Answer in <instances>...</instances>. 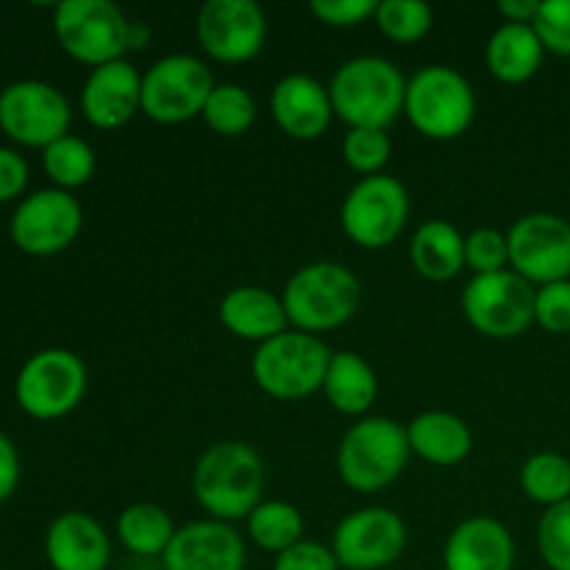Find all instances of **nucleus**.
Segmentation results:
<instances>
[{"mask_svg": "<svg viewBox=\"0 0 570 570\" xmlns=\"http://www.w3.org/2000/svg\"><path fill=\"white\" fill-rule=\"evenodd\" d=\"M479 100L473 83L456 67H421L406 81L404 115L421 137L451 142L468 134L476 120Z\"/></svg>", "mask_w": 570, "mask_h": 570, "instance_id": "39448f33", "label": "nucleus"}, {"mask_svg": "<svg viewBox=\"0 0 570 570\" xmlns=\"http://www.w3.org/2000/svg\"><path fill=\"white\" fill-rule=\"evenodd\" d=\"M406 523L387 507L348 512L332 534V551L345 570H384L404 557Z\"/></svg>", "mask_w": 570, "mask_h": 570, "instance_id": "dca6fc26", "label": "nucleus"}, {"mask_svg": "<svg viewBox=\"0 0 570 570\" xmlns=\"http://www.w3.org/2000/svg\"><path fill=\"white\" fill-rule=\"evenodd\" d=\"M267 471L259 451L243 440H220L193 468V495L200 510L223 523L248 521L265 501Z\"/></svg>", "mask_w": 570, "mask_h": 570, "instance_id": "f257e3e1", "label": "nucleus"}, {"mask_svg": "<svg viewBox=\"0 0 570 570\" xmlns=\"http://www.w3.org/2000/svg\"><path fill=\"white\" fill-rule=\"evenodd\" d=\"M534 326L549 334H570V278L538 287V293H534Z\"/></svg>", "mask_w": 570, "mask_h": 570, "instance_id": "e433bc0d", "label": "nucleus"}, {"mask_svg": "<svg viewBox=\"0 0 570 570\" xmlns=\"http://www.w3.org/2000/svg\"><path fill=\"white\" fill-rule=\"evenodd\" d=\"M78 106L92 128L120 131L142 115V72L126 59L95 67L83 81Z\"/></svg>", "mask_w": 570, "mask_h": 570, "instance_id": "f3484780", "label": "nucleus"}, {"mask_svg": "<svg viewBox=\"0 0 570 570\" xmlns=\"http://www.w3.org/2000/svg\"><path fill=\"white\" fill-rule=\"evenodd\" d=\"M379 31L395 45H415L434 26V11L421 0H382L373 17Z\"/></svg>", "mask_w": 570, "mask_h": 570, "instance_id": "2f4dec72", "label": "nucleus"}, {"mask_svg": "<svg viewBox=\"0 0 570 570\" xmlns=\"http://www.w3.org/2000/svg\"><path fill=\"white\" fill-rule=\"evenodd\" d=\"M465 267L473 276H493L510 271V243L499 228H473L465 237Z\"/></svg>", "mask_w": 570, "mask_h": 570, "instance_id": "72a5a7b5", "label": "nucleus"}, {"mask_svg": "<svg viewBox=\"0 0 570 570\" xmlns=\"http://www.w3.org/2000/svg\"><path fill=\"white\" fill-rule=\"evenodd\" d=\"M504 22H515V26H534L540 11V0H501L499 3Z\"/></svg>", "mask_w": 570, "mask_h": 570, "instance_id": "79ce46f5", "label": "nucleus"}, {"mask_svg": "<svg viewBox=\"0 0 570 570\" xmlns=\"http://www.w3.org/2000/svg\"><path fill=\"white\" fill-rule=\"evenodd\" d=\"M534 293L515 271L473 276L462 289V315L482 337L515 340L534 326Z\"/></svg>", "mask_w": 570, "mask_h": 570, "instance_id": "9b49d317", "label": "nucleus"}, {"mask_svg": "<svg viewBox=\"0 0 570 570\" xmlns=\"http://www.w3.org/2000/svg\"><path fill=\"white\" fill-rule=\"evenodd\" d=\"M200 50L220 65H248L265 50L267 14L256 0H206L195 17Z\"/></svg>", "mask_w": 570, "mask_h": 570, "instance_id": "4468645a", "label": "nucleus"}, {"mask_svg": "<svg viewBox=\"0 0 570 570\" xmlns=\"http://www.w3.org/2000/svg\"><path fill=\"white\" fill-rule=\"evenodd\" d=\"M215 87V76L198 56L167 53L142 72V115L159 126H184L204 115Z\"/></svg>", "mask_w": 570, "mask_h": 570, "instance_id": "9d476101", "label": "nucleus"}, {"mask_svg": "<svg viewBox=\"0 0 570 570\" xmlns=\"http://www.w3.org/2000/svg\"><path fill=\"white\" fill-rule=\"evenodd\" d=\"M256 98L243 83L223 81L212 89L200 120L220 137H243L256 122Z\"/></svg>", "mask_w": 570, "mask_h": 570, "instance_id": "c756f323", "label": "nucleus"}, {"mask_svg": "<svg viewBox=\"0 0 570 570\" xmlns=\"http://www.w3.org/2000/svg\"><path fill=\"white\" fill-rule=\"evenodd\" d=\"M83 228V209L76 195L45 187L26 195L11 212L9 237L22 254L56 256L65 254Z\"/></svg>", "mask_w": 570, "mask_h": 570, "instance_id": "ddd939ff", "label": "nucleus"}, {"mask_svg": "<svg viewBox=\"0 0 570 570\" xmlns=\"http://www.w3.org/2000/svg\"><path fill=\"white\" fill-rule=\"evenodd\" d=\"M45 557L53 570H109V532L89 512H61L45 532Z\"/></svg>", "mask_w": 570, "mask_h": 570, "instance_id": "aec40b11", "label": "nucleus"}, {"mask_svg": "<svg viewBox=\"0 0 570 570\" xmlns=\"http://www.w3.org/2000/svg\"><path fill=\"white\" fill-rule=\"evenodd\" d=\"M59 48L78 65L104 67L126 59L131 20L111 0H61L53 9Z\"/></svg>", "mask_w": 570, "mask_h": 570, "instance_id": "0eeeda50", "label": "nucleus"}, {"mask_svg": "<svg viewBox=\"0 0 570 570\" xmlns=\"http://www.w3.org/2000/svg\"><path fill=\"white\" fill-rule=\"evenodd\" d=\"M273 570H340V562L332 546L304 538L273 560Z\"/></svg>", "mask_w": 570, "mask_h": 570, "instance_id": "58836bf2", "label": "nucleus"}, {"mask_svg": "<svg viewBox=\"0 0 570 570\" xmlns=\"http://www.w3.org/2000/svg\"><path fill=\"white\" fill-rule=\"evenodd\" d=\"M512 568H515V538L501 521L488 515H473L451 529L443 546V570Z\"/></svg>", "mask_w": 570, "mask_h": 570, "instance_id": "412c9836", "label": "nucleus"}, {"mask_svg": "<svg viewBox=\"0 0 570 570\" xmlns=\"http://www.w3.org/2000/svg\"><path fill=\"white\" fill-rule=\"evenodd\" d=\"M412 456L434 468H454L473 451V432L460 415L445 410H429L406 423Z\"/></svg>", "mask_w": 570, "mask_h": 570, "instance_id": "5701e85b", "label": "nucleus"}, {"mask_svg": "<svg viewBox=\"0 0 570 570\" xmlns=\"http://www.w3.org/2000/svg\"><path fill=\"white\" fill-rule=\"evenodd\" d=\"M148 42H150L148 26H145V22L131 20V33H128V48H131V50H142Z\"/></svg>", "mask_w": 570, "mask_h": 570, "instance_id": "37998d69", "label": "nucleus"}, {"mask_svg": "<svg viewBox=\"0 0 570 570\" xmlns=\"http://www.w3.org/2000/svg\"><path fill=\"white\" fill-rule=\"evenodd\" d=\"M410 265L426 282H451L465 271V237L451 220H423L412 234Z\"/></svg>", "mask_w": 570, "mask_h": 570, "instance_id": "b1692460", "label": "nucleus"}, {"mask_svg": "<svg viewBox=\"0 0 570 570\" xmlns=\"http://www.w3.org/2000/svg\"><path fill=\"white\" fill-rule=\"evenodd\" d=\"M42 170L56 189L76 193L92 181L98 170V156L87 139L67 134L42 150Z\"/></svg>", "mask_w": 570, "mask_h": 570, "instance_id": "c85d7f7f", "label": "nucleus"}, {"mask_svg": "<svg viewBox=\"0 0 570 570\" xmlns=\"http://www.w3.org/2000/svg\"><path fill=\"white\" fill-rule=\"evenodd\" d=\"M510 271L532 287L570 278V223L554 212H532L518 217L507 232Z\"/></svg>", "mask_w": 570, "mask_h": 570, "instance_id": "2eb2a0df", "label": "nucleus"}, {"mask_svg": "<svg viewBox=\"0 0 570 570\" xmlns=\"http://www.w3.org/2000/svg\"><path fill=\"white\" fill-rule=\"evenodd\" d=\"M343 161L356 176H382L393 156V139L382 128H348L343 137Z\"/></svg>", "mask_w": 570, "mask_h": 570, "instance_id": "473e14b6", "label": "nucleus"}, {"mask_svg": "<svg viewBox=\"0 0 570 570\" xmlns=\"http://www.w3.org/2000/svg\"><path fill=\"white\" fill-rule=\"evenodd\" d=\"M161 566L165 570H245L248 549L234 523L204 518L178 527Z\"/></svg>", "mask_w": 570, "mask_h": 570, "instance_id": "a211bd4d", "label": "nucleus"}, {"mask_svg": "<svg viewBox=\"0 0 570 570\" xmlns=\"http://www.w3.org/2000/svg\"><path fill=\"white\" fill-rule=\"evenodd\" d=\"M412 215V200L404 184L390 173L360 178L345 193L340 206V226L354 245L384 250L404 234Z\"/></svg>", "mask_w": 570, "mask_h": 570, "instance_id": "1a4fd4ad", "label": "nucleus"}, {"mask_svg": "<svg viewBox=\"0 0 570 570\" xmlns=\"http://www.w3.org/2000/svg\"><path fill=\"white\" fill-rule=\"evenodd\" d=\"M176 532L178 527L170 512L159 504H150V501L126 507L115 523V534L122 549L134 557H145V560H150V557L161 560Z\"/></svg>", "mask_w": 570, "mask_h": 570, "instance_id": "bb28decb", "label": "nucleus"}, {"mask_svg": "<svg viewBox=\"0 0 570 570\" xmlns=\"http://www.w3.org/2000/svg\"><path fill=\"white\" fill-rule=\"evenodd\" d=\"M521 490L540 507H557L570 501V460L557 451H538L521 468Z\"/></svg>", "mask_w": 570, "mask_h": 570, "instance_id": "7c9ffc66", "label": "nucleus"}, {"mask_svg": "<svg viewBox=\"0 0 570 570\" xmlns=\"http://www.w3.org/2000/svg\"><path fill=\"white\" fill-rule=\"evenodd\" d=\"M538 551L549 570H570V501L543 512L538 523Z\"/></svg>", "mask_w": 570, "mask_h": 570, "instance_id": "f704fd0d", "label": "nucleus"}, {"mask_svg": "<svg viewBox=\"0 0 570 570\" xmlns=\"http://www.w3.org/2000/svg\"><path fill=\"white\" fill-rule=\"evenodd\" d=\"M245 534L256 549L278 557L304 540V515L289 501L265 499L245 521Z\"/></svg>", "mask_w": 570, "mask_h": 570, "instance_id": "cd10ccee", "label": "nucleus"}, {"mask_svg": "<svg viewBox=\"0 0 570 570\" xmlns=\"http://www.w3.org/2000/svg\"><path fill=\"white\" fill-rule=\"evenodd\" d=\"M271 115L289 139L315 142L334 120L328 83H321L306 72H289L278 78L271 92Z\"/></svg>", "mask_w": 570, "mask_h": 570, "instance_id": "6ab92c4d", "label": "nucleus"}, {"mask_svg": "<svg viewBox=\"0 0 570 570\" xmlns=\"http://www.w3.org/2000/svg\"><path fill=\"white\" fill-rule=\"evenodd\" d=\"M72 106L59 87L22 78L0 89V131L22 148L45 150L70 134Z\"/></svg>", "mask_w": 570, "mask_h": 570, "instance_id": "f8f14e48", "label": "nucleus"}, {"mask_svg": "<svg viewBox=\"0 0 570 570\" xmlns=\"http://www.w3.org/2000/svg\"><path fill=\"white\" fill-rule=\"evenodd\" d=\"M89 371L67 348H45L28 356L14 379L17 406L33 421H61L87 399Z\"/></svg>", "mask_w": 570, "mask_h": 570, "instance_id": "6e6552de", "label": "nucleus"}, {"mask_svg": "<svg viewBox=\"0 0 570 570\" xmlns=\"http://www.w3.org/2000/svg\"><path fill=\"white\" fill-rule=\"evenodd\" d=\"M334 351L315 334L287 328L278 337L256 345L250 376L265 395L276 401H304L323 393Z\"/></svg>", "mask_w": 570, "mask_h": 570, "instance_id": "423d86ee", "label": "nucleus"}, {"mask_svg": "<svg viewBox=\"0 0 570 570\" xmlns=\"http://www.w3.org/2000/svg\"><path fill=\"white\" fill-rule=\"evenodd\" d=\"M28 178H31V167H28L26 156L0 145V204L26 198Z\"/></svg>", "mask_w": 570, "mask_h": 570, "instance_id": "ea45409f", "label": "nucleus"}, {"mask_svg": "<svg viewBox=\"0 0 570 570\" xmlns=\"http://www.w3.org/2000/svg\"><path fill=\"white\" fill-rule=\"evenodd\" d=\"M323 395L340 415L367 417L379 399V376L371 362L356 351H334L328 362Z\"/></svg>", "mask_w": 570, "mask_h": 570, "instance_id": "a878e982", "label": "nucleus"}, {"mask_svg": "<svg viewBox=\"0 0 570 570\" xmlns=\"http://www.w3.org/2000/svg\"><path fill=\"white\" fill-rule=\"evenodd\" d=\"M20 454H17V445L11 443L9 434L0 432V504L11 499L20 488Z\"/></svg>", "mask_w": 570, "mask_h": 570, "instance_id": "a19ab883", "label": "nucleus"}, {"mask_svg": "<svg viewBox=\"0 0 570 570\" xmlns=\"http://www.w3.org/2000/svg\"><path fill=\"white\" fill-rule=\"evenodd\" d=\"M546 53L568 56L570 59V0H540L538 20H534Z\"/></svg>", "mask_w": 570, "mask_h": 570, "instance_id": "c9c22d12", "label": "nucleus"}, {"mask_svg": "<svg viewBox=\"0 0 570 570\" xmlns=\"http://www.w3.org/2000/svg\"><path fill=\"white\" fill-rule=\"evenodd\" d=\"M546 59V48L532 26H515L501 22L484 48V61L495 81L501 83H527L540 72Z\"/></svg>", "mask_w": 570, "mask_h": 570, "instance_id": "393cba45", "label": "nucleus"}, {"mask_svg": "<svg viewBox=\"0 0 570 570\" xmlns=\"http://www.w3.org/2000/svg\"><path fill=\"white\" fill-rule=\"evenodd\" d=\"M376 0H312L309 11L328 28H356L376 17Z\"/></svg>", "mask_w": 570, "mask_h": 570, "instance_id": "4c0bfd02", "label": "nucleus"}, {"mask_svg": "<svg viewBox=\"0 0 570 570\" xmlns=\"http://www.w3.org/2000/svg\"><path fill=\"white\" fill-rule=\"evenodd\" d=\"M406 426L384 415L360 417L343 434L337 449V471L348 490L373 495L387 490L410 465Z\"/></svg>", "mask_w": 570, "mask_h": 570, "instance_id": "20e7f679", "label": "nucleus"}, {"mask_svg": "<svg viewBox=\"0 0 570 570\" xmlns=\"http://www.w3.org/2000/svg\"><path fill=\"white\" fill-rule=\"evenodd\" d=\"M217 317L232 337L256 345L278 337L289 326L282 295L271 293L267 287H256V284L228 289L217 306Z\"/></svg>", "mask_w": 570, "mask_h": 570, "instance_id": "4be33fe9", "label": "nucleus"}, {"mask_svg": "<svg viewBox=\"0 0 570 570\" xmlns=\"http://www.w3.org/2000/svg\"><path fill=\"white\" fill-rule=\"evenodd\" d=\"M410 78L384 56H354L334 70L328 81L334 117L348 128H382L387 131L404 115Z\"/></svg>", "mask_w": 570, "mask_h": 570, "instance_id": "f03ea898", "label": "nucleus"}, {"mask_svg": "<svg viewBox=\"0 0 570 570\" xmlns=\"http://www.w3.org/2000/svg\"><path fill=\"white\" fill-rule=\"evenodd\" d=\"M282 301L295 332L321 337L343 328L360 312L362 284L356 273L340 262H309L287 278Z\"/></svg>", "mask_w": 570, "mask_h": 570, "instance_id": "7ed1b4c3", "label": "nucleus"}]
</instances>
